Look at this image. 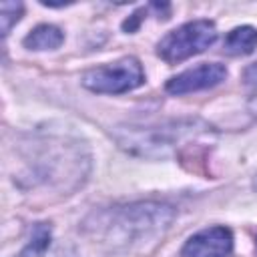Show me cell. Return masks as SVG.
<instances>
[{
    "mask_svg": "<svg viewBox=\"0 0 257 257\" xmlns=\"http://www.w3.org/2000/svg\"><path fill=\"white\" fill-rule=\"evenodd\" d=\"M145 82V72L135 56H124L114 62L90 68L82 74V86L100 94L128 92Z\"/></svg>",
    "mask_w": 257,
    "mask_h": 257,
    "instance_id": "cell-4",
    "label": "cell"
},
{
    "mask_svg": "<svg viewBox=\"0 0 257 257\" xmlns=\"http://www.w3.org/2000/svg\"><path fill=\"white\" fill-rule=\"evenodd\" d=\"M173 219L175 209L171 205L159 201H141L94 211L82 223V229L102 245L116 251H126L145 247L147 243L163 237Z\"/></svg>",
    "mask_w": 257,
    "mask_h": 257,
    "instance_id": "cell-1",
    "label": "cell"
},
{
    "mask_svg": "<svg viewBox=\"0 0 257 257\" xmlns=\"http://www.w3.org/2000/svg\"><path fill=\"white\" fill-rule=\"evenodd\" d=\"M227 78V68L219 62H201L193 68L183 70L181 74L167 80L165 88L171 94H187L195 90H205L217 86Z\"/></svg>",
    "mask_w": 257,
    "mask_h": 257,
    "instance_id": "cell-6",
    "label": "cell"
},
{
    "mask_svg": "<svg viewBox=\"0 0 257 257\" xmlns=\"http://www.w3.org/2000/svg\"><path fill=\"white\" fill-rule=\"evenodd\" d=\"M223 48L231 56H245L257 48V28L253 26H237L233 28L223 42Z\"/></svg>",
    "mask_w": 257,
    "mask_h": 257,
    "instance_id": "cell-9",
    "label": "cell"
},
{
    "mask_svg": "<svg viewBox=\"0 0 257 257\" xmlns=\"http://www.w3.org/2000/svg\"><path fill=\"white\" fill-rule=\"evenodd\" d=\"M211 126L199 118L169 120L155 126H116L114 141L120 149L131 155L147 159H167L177 155L179 149L189 147L203 137H207Z\"/></svg>",
    "mask_w": 257,
    "mask_h": 257,
    "instance_id": "cell-2",
    "label": "cell"
},
{
    "mask_svg": "<svg viewBox=\"0 0 257 257\" xmlns=\"http://www.w3.org/2000/svg\"><path fill=\"white\" fill-rule=\"evenodd\" d=\"M62 40H64V34H62V30L58 26H54V24H38L36 28H32L24 36L22 44L28 50H54V48H58L62 44Z\"/></svg>",
    "mask_w": 257,
    "mask_h": 257,
    "instance_id": "cell-8",
    "label": "cell"
},
{
    "mask_svg": "<svg viewBox=\"0 0 257 257\" xmlns=\"http://www.w3.org/2000/svg\"><path fill=\"white\" fill-rule=\"evenodd\" d=\"M255 247H257V239H255Z\"/></svg>",
    "mask_w": 257,
    "mask_h": 257,
    "instance_id": "cell-14",
    "label": "cell"
},
{
    "mask_svg": "<svg viewBox=\"0 0 257 257\" xmlns=\"http://www.w3.org/2000/svg\"><path fill=\"white\" fill-rule=\"evenodd\" d=\"M231 253L233 233L223 225L207 227L191 235L181 249V257H229Z\"/></svg>",
    "mask_w": 257,
    "mask_h": 257,
    "instance_id": "cell-5",
    "label": "cell"
},
{
    "mask_svg": "<svg viewBox=\"0 0 257 257\" xmlns=\"http://www.w3.org/2000/svg\"><path fill=\"white\" fill-rule=\"evenodd\" d=\"M253 189L257 191V175H255V179H253Z\"/></svg>",
    "mask_w": 257,
    "mask_h": 257,
    "instance_id": "cell-13",
    "label": "cell"
},
{
    "mask_svg": "<svg viewBox=\"0 0 257 257\" xmlns=\"http://www.w3.org/2000/svg\"><path fill=\"white\" fill-rule=\"evenodd\" d=\"M22 4L20 2H2L0 4V22H2V36H8L12 26L22 16Z\"/></svg>",
    "mask_w": 257,
    "mask_h": 257,
    "instance_id": "cell-10",
    "label": "cell"
},
{
    "mask_svg": "<svg viewBox=\"0 0 257 257\" xmlns=\"http://www.w3.org/2000/svg\"><path fill=\"white\" fill-rule=\"evenodd\" d=\"M16 257H76L72 247L52 245V229L48 223H36L30 231L26 247Z\"/></svg>",
    "mask_w": 257,
    "mask_h": 257,
    "instance_id": "cell-7",
    "label": "cell"
},
{
    "mask_svg": "<svg viewBox=\"0 0 257 257\" xmlns=\"http://www.w3.org/2000/svg\"><path fill=\"white\" fill-rule=\"evenodd\" d=\"M243 80H245V84H249V86H257V62H253L251 66L245 68Z\"/></svg>",
    "mask_w": 257,
    "mask_h": 257,
    "instance_id": "cell-11",
    "label": "cell"
},
{
    "mask_svg": "<svg viewBox=\"0 0 257 257\" xmlns=\"http://www.w3.org/2000/svg\"><path fill=\"white\" fill-rule=\"evenodd\" d=\"M249 110H251V112L257 116V94H255V96L249 100Z\"/></svg>",
    "mask_w": 257,
    "mask_h": 257,
    "instance_id": "cell-12",
    "label": "cell"
},
{
    "mask_svg": "<svg viewBox=\"0 0 257 257\" xmlns=\"http://www.w3.org/2000/svg\"><path fill=\"white\" fill-rule=\"evenodd\" d=\"M215 40L217 28L211 20H193L165 34L157 44V54L165 62L175 64L207 50Z\"/></svg>",
    "mask_w": 257,
    "mask_h": 257,
    "instance_id": "cell-3",
    "label": "cell"
}]
</instances>
